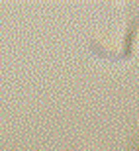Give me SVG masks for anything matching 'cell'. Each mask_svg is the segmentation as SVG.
<instances>
[{
    "label": "cell",
    "instance_id": "1",
    "mask_svg": "<svg viewBox=\"0 0 139 151\" xmlns=\"http://www.w3.org/2000/svg\"><path fill=\"white\" fill-rule=\"evenodd\" d=\"M125 151H139V137H135V139L128 145V149H125Z\"/></svg>",
    "mask_w": 139,
    "mask_h": 151
}]
</instances>
